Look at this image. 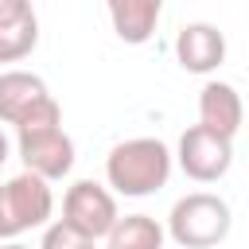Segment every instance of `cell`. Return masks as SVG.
I'll return each instance as SVG.
<instances>
[{
	"label": "cell",
	"mask_w": 249,
	"mask_h": 249,
	"mask_svg": "<svg viewBox=\"0 0 249 249\" xmlns=\"http://www.w3.org/2000/svg\"><path fill=\"white\" fill-rule=\"evenodd\" d=\"M105 179L117 195L124 198H144L156 195L160 187H167L171 179V152L163 140L156 136H132L121 140L109 156H105Z\"/></svg>",
	"instance_id": "cell-1"
},
{
	"label": "cell",
	"mask_w": 249,
	"mask_h": 249,
	"mask_svg": "<svg viewBox=\"0 0 249 249\" xmlns=\"http://www.w3.org/2000/svg\"><path fill=\"white\" fill-rule=\"evenodd\" d=\"M230 226H233V210L226 198L210 191H191L171 206L163 233H171V241L183 249H214L230 237Z\"/></svg>",
	"instance_id": "cell-2"
},
{
	"label": "cell",
	"mask_w": 249,
	"mask_h": 249,
	"mask_svg": "<svg viewBox=\"0 0 249 249\" xmlns=\"http://www.w3.org/2000/svg\"><path fill=\"white\" fill-rule=\"evenodd\" d=\"M51 210H54V195H51V183L47 179H39L31 171L12 175L0 187V241L19 237L23 230L47 226L51 222Z\"/></svg>",
	"instance_id": "cell-3"
},
{
	"label": "cell",
	"mask_w": 249,
	"mask_h": 249,
	"mask_svg": "<svg viewBox=\"0 0 249 249\" xmlns=\"http://www.w3.org/2000/svg\"><path fill=\"white\" fill-rule=\"evenodd\" d=\"M179 167L187 179L195 183H218L230 163H233V140L206 128V124H191L183 136H179V152H175Z\"/></svg>",
	"instance_id": "cell-4"
},
{
	"label": "cell",
	"mask_w": 249,
	"mask_h": 249,
	"mask_svg": "<svg viewBox=\"0 0 249 249\" xmlns=\"http://www.w3.org/2000/svg\"><path fill=\"white\" fill-rule=\"evenodd\" d=\"M16 148H19V160H23V171L54 183L62 175H70L74 167V140L62 132V124H51V128H31V132H16Z\"/></svg>",
	"instance_id": "cell-5"
},
{
	"label": "cell",
	"mask_w": 249,
	"mask_h": 249,
	"mask_svg": "<svg viewBox=\"0 0 249 249\" xmlns=\"http://www.w3.org/2000/svg\"><path fill=\"white\" fill-rule=\"evenodd\" d=\"M117 218H121V214H117V198H113L101 183L78 179L74 187H66V195H62V222H70V226L82 230L86 237H93V241L105 237Z\"/></svg>",
	"instance_id": "cell-6"
},
{
	"label": "cell",
	"mask_w": 249,
	"mask_h": 249,
	"mask_svg": "<svg viewBox=\"0 0 249 249\" xmlns=\"http://www.w3.org/2000/svg\"><path fill=\"white\" fill-rule=\"evenodd\" d=\"M175 58L187 74H214L226 62V35L214 23H187L175 35Z\"/></svg>",
	"instance_id": "cell-7"
},
{
	"label": "cell",
	"mask_w": 249,
	"mask_h": 249,
	"mask_svg": "<svg viewBox=\"0 0 249 249\" xmlns=\"http://www.w3.org/2000/svg\"><path fill=\"white\" fill-rule=\"evenodd\" d=\"M241 117H245L241 93L230 82H206L198 89V124H206V128H214V132L233 140L241 132Z\"/></svg>",
	"instance_id": "cell-8"
},
{
	"label": "cell",
	"mask_w": 249,
	"mask_h": 249,
	"mask_svg": "<svg viewBox=\"0 0 249 249\" xmlns=\"http://www.w3.org/2000/svg\"><path fill=\"white\" fill-rule=\"evenodd\" d=\"M47 97L51 93H47V82L39 74H27V70H4L0 74V121L4 124H19Z\"/></svg>",
	"instance_id": "cell-9"
},
{
	"label": "cell",
	"mask_w": 249,
	"mask_h": 249,
	"mask_svg": "<svg viewBox=\"0 0 249 249\" xmlns=\"http://www.w3.org/2000/svg\"><path fill=\"white\" fill-rule=\"evenodd\" d=\"M105 8H109V19H113L117 39L140 47V43H148L156 35L163 0H105Z\"/></svg>",
	"instance_id": "cell-10"
},
{
	"label": "cell",
	"mask_w": 249,
	"mask_h": 249,
	"mask_svg": "<svg viewBox=\"0 0 249 249\" xmlns=\"http://www.w3.org/2000/svg\"><path fill=\"white\" fill-rule=\"evenodd\" d=\"M163 226L152 214H124L109 226L105 249H163Z\"/></svg>",
	"instance_id": "cell-11"
},
{
	"label": "cell",
	"mask_w": 249,
	"mask_h": 249,
	"mask_svg": "<svg viewBox=\"0 0 249 249\" xmlns=\"http://www.w3.org/2000/svg\"><path fill=\"white\" fill-rule=\"evenodd\" d=\"M39 43V19L35 12L16 19V23H0V62H19L35 51Z\"/></svg>",
	"instance_id": "cell-12"
},
{
	"label": "cell",
	"mask_w": 249,
	"mask_h": 249,
	"mask_svg": "<svg viewBox=\"0 0 249 249\" xmlns=\"http://www.w3.org/2000/svg\"><path fill=\"white\" fill-rule=\"evenodd\" d=\"M39 249H97V241L93 237H86L82 230H74L70 222H47L43 226V241H39Z\"/></svg>",
	"instance_id": "cell-13"
},
{
	"label": "cell",
	"mask_w": 249,
	"mask_h": 249,
	"mask_svg": "<svg viewBox=\"0 0 249 249\" xmlns=\"http://www.w3.org/2000/svg\"><path fill=\"white\" fill-rule=\"evenodd\" d=\"M31 0H0V23H16L23 16H31Z\"/></svg>",
	"instance_id": "cell-14"
},
{
	"label": "cell",
	"mask_w": 249,
	"mask_h": 249,
	"mask_svg": "<svg viewBox=\"0 0 249 249\" xmlns=\"http://www.w3.org/2000/svg\"><path fill=\"white\" fill-rule=\"evenodd\" d=\"M8 152H12V144H8V136H4V128H0V167L8 163Z\"/></svg>",
	"instance_id": "cell-15"
},
{
	"label": "cell",
	"mask_w": 249,
	"mask_h": 249,
	"mask_svg": "<svg viewBox=\"0 0 249 249\" xmlns=\"http://www.w3.org/2000/svg\"><path fill=\"white\" fill-rule=\"evenodd\" d=\"M0 249H27V245H19V241H8V245H0Z\"/></svg>",
	"instance_id": "cell-16"
}]
</instances>
